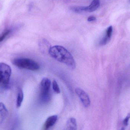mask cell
I'll list each match as a JSON object with an SVG mask.
<instances>
[{
	"label": "cell",
	"instance_id": "2e32d148",
	"mask_svg": "<svg viewBox=\"0 0 130 130\" xmlns=\"http://www.w3.org/2000/svg\"><path fill=\"white\" fill-rule=\"evenodd\" d=\"M96 20V18L93 16H90L88 18V21L89 22L95 21Z\"/></svg>",
	"mask_w": 130,
	"mask_h": 130
},
{
	"label": "cell",
	"instance_id": "9a60e30c",
	"mask_svg": "<svg viewBox=\"0 0 130 130\" xmlns=\"http://www.w3.org/2000/svg\"><path fill=\"white\" fill-rule=\"evenodd\" d=\"M130 119V113L128 114H127V117H126V118L124 119V120L123 121V123L124 125V126H127L128 125V123H129V120Z\"/></svg>",
	"mask_w": 130,
	"mask_h": 130
},
{
	"label": "cell",
	"instance_id": "e0dca14e",
	"mask_svg": "<svg viewBox=\"0 0 130 130\" xmlns=\"http://www.w3.org/2000/svg\"></svg>",
	"mask_w": 130,
	"mask_h": 130
},
{
	"label": "cell",
	"instance_id": "9c48e42d",
	"mask_svg": "<svg viewBox=\"0 0 130 130\" xmlns=\"http://www.w3.org/2000/svg\"><path fill=\"white\" fill-rule=\"evenodd\" d=\"M66 127L68 130H76L77 123L75 119L73 118H70L67 122Z\"/></svg>",
	"mask_w": 130,
	"mask_h": 130
},
{
	"label": "cell",
	"instance_id": "7c38bea8",
	"mask_svg": "<svg viewBox=\"0 0 130 130\" xmlns=\"http://www.w3.org/2000/svg\"><path fill=\"white\" fill-rule=\"evenodd\" d=\"M71 9L73 12L76 13H81L85 12V7L83 6L72 7Z\"/></svg>",
	"mask_w": 130,
	"mask_h": 130
},
{
	"label": "cell",
	"instance_id": "3957f363",
	"mask_svg": "<svg viewBox=\"0 0 130 130\" xmlns=\"http://www.w3.org/2000/svg\"><path fill=\"white\" fill-rule=\"evenodd\" d=\"M11 74V68L4 63H0V86L7 88L9 85Z\"/></svg>",
	"mask_w": 130,
	"mask_h": 130
},
{
	"label": "cell",
	"instance_id": "8992f818",
	"mask_svg": "<svg viewBox=\"0 0 130 130\" xmlns=\"http://www.w3.org/2000/svg\"><path fill=\"white\" fill-rule=\"evenodd\" d=\"M113 27L110 26L107 28L105 32V34L102 37L100 42V45L101 46H104L107 44L110 40L113 33Z\"/></svg>",
	"mask_w": 130,
	"mask_h": 130
},
{
	"label": "cell",
	"instance_id": "4fadbf2b",
	"mask_svg": "<svg viewBox=\"0 0 130 130\" xmlns=\"http://www.w3.org/2000/svg\"><path fill=\"white\" fill-rule=\"evenodd\" d=\"M53 91L56 94L60 93V89L58 83L56 80H54L53 82Z\"/></svg>",
	"mask_w": 130,
	"mask_h": 130
},
{
	"label": "cell",
	"instance_id": "8fae6325",
	"mask_svg": "<svg viewBox=\"0 0 130 130\" xmlns=\"http://www.w3.org/2000/svg\"><path fill=\"white\" fill-rule=\"evenodd\" d=\"M24 94L23 90L21 88L18 89L17 100V107L19 108L21 106L22 102L23 100Z\"/></svg>",
	"mask_w": 130,
	"mask_h": 130
},
{
	"label": "cell",
	"instance_id": "277c9868",
	"mask_svg": "<svg viewBox=\"0 0 130 130\" xmlns=\"http://www.w3.org/2000/svg\"><path fill=\"white\" fill-rule=\"evenodd\" d=\"M51 84V81L48 78H43L41 81L40 82V98L41 101L43 102L46 103L50 100V90Z\"/></svg>",
	"mask_w": 130,
	"mask_h": 130
},
{
	"label": "cell",
	"instance_id": "52a82bcc",
	"mask_svg": "<svg viewBox=\"0 0 130 130\" xmlns=\"http://www.w3.org/2000/svg\"><path fill=\"white\" fill-rule=\"evenodd\" d=\"M58 116L55 115L49 117L46 121L44 125V129L48 130L53 126L58 121Z\"/></svg>",
	"mask_w": 130,
	"mask_h": 130
},
{
	"label": "cell",
	"instance_id": "5b68a950",
	"mask_svg": "<svg viewBox=\"0 0 130 130\" xmlns=\"http://www.w3.org/2000/svg\"><path fill=\"white\" fill-rule=\"evenodd\" d=\"M75 92L79 98L83 105L85 107H88L91 105V100L88 94L80 88H77L75 89Z\"/></svg>",
	"mask_w": 130,
	"mask_h": 130
},
{
	"label": "cell",
	"instance_id": "30bf717a",
	"mask_svg": "<svg viewBox=\"0 0 130 130\" xmlns=\"http://www.w3.org/2000/svg\"><path fill=\"white\" fill-rule=\"evenodd\" d=\"M8 111L5 105L2 103H0V120L2 121L7 117Z\"/></svg>",
	"mask_w": 130,
	"mask_h": 130
},
{
	"label": "cell",
	"instance_id": "6da1fadb",
	"mask_svg": "<svg viewBox=\"0 0 130 130\" xmlns=\"http://www.w3.org/2000/svg\"><path fill=\"white\" fill-rule=\"evenodd\" d=\"M48 53L50 55L56 60L66 64L72 69L75 68L76 64L73 56L63 46H55L50 47Z\"/></svg>",
	"mask_w": 130,
	"mask_h": 130
},
{
	"label": "cell",
	"instance_id": "5bb4252c",
	"mask_svg": "<svg viewBox=\"0 0 130 130\" xmlns=\"http://www.w3.org/2000/svg\"><path fill=\"white\" fill-rule=\"evenodd\" d=\"M11 30H7L5 31L0 36V43L1 42L4 40L6 38V37L10 33Z\"/></svg>",
	"mask_w": 130,
	"mask_h": 130
},
{
	"label": "cell",
	"instance_id": "7a4b0ae2",
	"mask_svg": "<svg viewBox=\"0 0 130 130\" xmlns=\"http://www.w3.org/2000/svg\"><path fill=\"white\" fill-rule=\"evenodd\" d=\"M12 63L18 68L31 71H37L40 68L38 63L33 60L27 58L14 59L12 61Z\"/></svg>",
	"mask_w": 130,
	"mask_h": 130
},
{
	"label": "cell",
	"instance_id": "ba28073f",
	"mask_svg": "<svg viewBox=\"0 0 130 130\" xmlns=\"http://www.w3.org/2000/svg\"><path fill=\"white\" fill-rule=\"evenodd\" d=\"M100 5L99 0H93L89 6L85 7L86 12H92L95 11Z\"/></svg>",
	"mask_w": 130,
	"mask_h": 130
}]
</instances>
